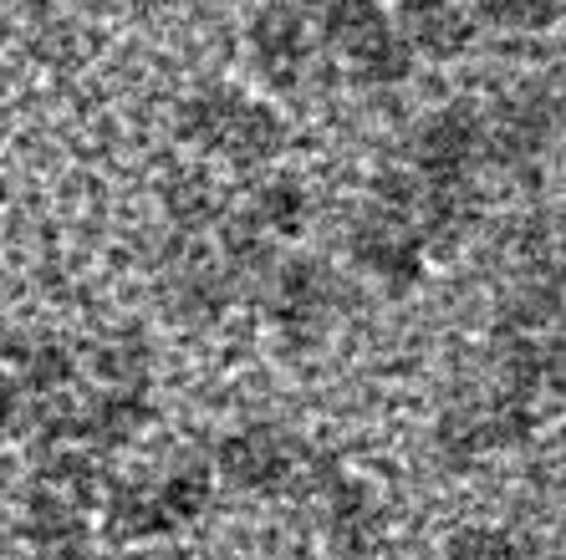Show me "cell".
<instances>
[{
    "label": "cell",
    "instance_id": "obj_1",
    "mask_svg": "<svg viewBox=\"0 0 566 560\" xmlns=\"http://www.w3.org/2000/svg\"><path fill=\"white\" fill-rule=\"evenodd\" d=\"M322 31L363 82H403L409 77V46L398 41L394 21L378 0H322Z\"/></svg>",
    "mask_w": 566,
    "mask_h": 560
},
{
    "label": "cell",
    "instance_id": "obj_2",
    "mask_svg": "<svg viewBox=\"0 0 566 560\" xmlns=\"http://www.w3.org/2000/svg\"><path fill=\"white\" fill-rule=\"evenodd\" d=\"M347 250H353V261L363 265V271L378 275L382 286H398V290L413 286V275L423 271V245H419V235H413V224L388 214V209L363 214V220L353 224Z\"/></svg>",
    "mask_w": 566,
    "mask_h": 560
},
{
    "label": "cell",
    "instance_id": "obj_3",
    "mask_svg": "<svg viewBox=\"0 0 566 560\" xmlns=\"http://www.w3.org/2000/svg\"><path fill=\"white\" fill-rule=\"evenodd\" d=\"M480 154H485V133L470 107H444L413 133V169L423 179H464Z\"/></svg>",
    "mask_w": 566,
    "mask_h": 560
},
{
    "label": "cell",
    "instance_id": "obj_4",
    "mask_svg": "<svg viewBox=\"0 0 566 560\" xmlns=\"http://www.w3.org/2000/svg\"><path fill=\"white\" fill-rule=\"evenodd\" d=\"M265 300L281 326H316L332 306V271L316 261H286L265 275Z\"/></svg>",
    "mask_w": 566,
    "mask_h": 560
},
{
    "label": "cell",
    "instance_id": "obj_5",
    "mask_svg": "<svg viewBox=\"0 0 566 560\" xmlns=\"http://www.w3.org/2000/svg\"><path fill=\"white\" fill-rule=\"evenodd\" d=\"M480 133H485L490 158H501V163H531V158H541L546 144H552L556 107H552V97H521V103L501 107V118Z\"/></svg>",
    "mask_w": 566,
    "mask_h": 560
},
{
    "label": "cell",
    "instance_id": "obj_6",
    "mask_svg": "<svg viewBox=\"0 0 566 560\" xmlns=\"http://www.w3.org/2000/svg\"><path fill=\"white\" fill-rule=\"evenodd\" d=\"M470 15L454 6V0H403L398 6V41L409 52H423L444 62V56H460L470 46Z\"/></svg>",
    "mask_w": 566,
    "mask_h": 560
},
{
    "label": "cell",
    "instance_id": "obj_7",
    "mask_svg": "<svg viewBox=\"0 0 566 560\" xmlns=\"http://www.w3.org/2000/svg\"><path fill=\"white\" fill-rule=\"evenodd\" d=\"M251 46H255V56H261L265 77H276L281 87L296 82V72L306 66V52H312L306 15L291 11V6H265L251 27Z\"/></svg>",
    "mask_w": 566,
    "mask_h": 560
},
{
    "label": "cell",
    "instance_id": "obj_8",
    "mask_svg": "<svg viewBox=\"0 0 566 560\" xmlns=\"http://www.w3.org/2000/svg\"><path fill=\"white\" fill-rule=\"evenodd\" d=\"M281 148V123L276 113H265L261 103H245V97H230L224 107V123L214 133V154H230L235 163H261Z\"/></svg>",
    "mask_w": 566,
    "mask_h": 560
},
{
    "label": "cell",
    "instance_id": "obj_9",
    "mask_svg": "<svg viewBox=\"0 0 566 560\" xmlns=\"http://www.w3.org/2000/svg\"><path fill=\"white\" fill-rule=\"evenodd\" d=\"M164 209H169V220L185 235H199V230H214L224 220V194H220V183L205 179V173H179L164 189Z\"/></svg>",
    "mask_w": 566,
    "mask_h": 560
},
{
    "label": "cell",
    "instance_id": "obj_10",
    "mask_svg": "<svg viewBox=\"0 0 566 560\" xmlns=\"http://www.w3.org/2000/svg\"><path fill=\"white\" fill-rule=\"evenodd\" d=\"M245 220H251L261 235H296L306 224V194L291 179H265L251 189Z\"/></svg>",
    "mask_w": 566,
    "mask_h": 560
},
{
    "label": "cell",
    "instance_id": "obj_11",
    "mask_svg": "<svg viewBox=\"0 0 566 560\" xmlns=\"http://www.w3.org/2000/svg\"><path fill=\"white\" fill-rule=\"evenodd\" d=\"M224 469L240 484H261L286 469V443H281V433H245L224 448Z\"/></svg>",
    "mask_w": 566,
    "mask_h": 560
},
{
    "label": "cell",
    "instance_id": "obj_12",
    "mask_svg": "<svg viewBox=\"0 0 566 560\" xmlns=\"http://www.w3.org/2000/svg\"><path fill=\"white\" fill-rule=\"evenodd\" d=\"M474 11L495 21V27H515V31H536V27H552L562 15V0H470Z\"/></svg>",
    "mask_w": 566,
    "mask_h": 560
},
{
    "label": "cell",
    "instance_id": "obj_13",
    "mask_svg": "<svg viewBox=\"0 0 566 560\" xmlns=\"http://www.w3.org/2000/svg\"><path fill=\"white\" fill-rule=\"evenodd\" d=\"M93 367H97V378L138 388V382H144V372H148L144 341H138V337H113V341H103V347H97V357H93Z\"/></svg>",
    "mask_w": 566,
    "mask_h": 560
},
{
    "label": "cell",
    "instance_id": "obj_14",
    "mask_svg": "<svg viewBox=\"0 0 566 560\" xmlns=\"http://www.w3.org/2000/svg\"><path fill=\"white\" fill-rule=\"evenodd\" d=\"M31 535H36L46 550H66V540L77 535V525H72V515H66L62 505H41V509H36V525H31Z\"/></svg>",
    "mask_w": 566,
    "mask_h": 560
},
{
    "label": "cell",
    "instance_id": "obj_15",
    "mask_svg": "<svg viewBox=\"0 0 566 560\" xmlns=\"http://www.w3.org/2000/svg\"><path fill=\"white\" fill-rule=\"evenodd\" d=\"M454 560H511V546H505L501 535L474 530V535H460V540H454Z\"/></svg>",
    "mask_w": 566,
    "mask_h": 560
}]
</instances>
